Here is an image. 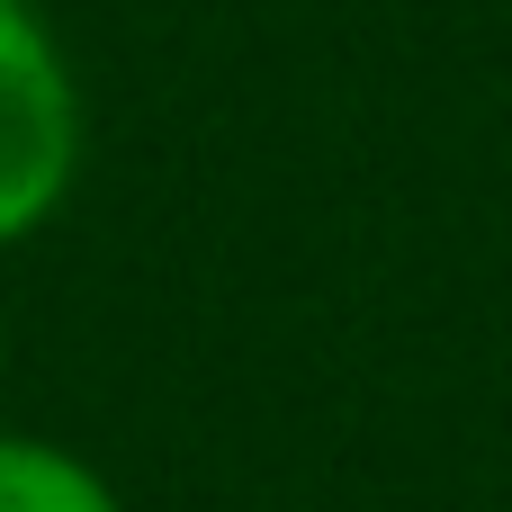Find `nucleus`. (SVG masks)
<instances>
[{"label": "nucleus", "instance_id": "f03ea898", "mask_svg": "<svg viewBox=\"0 0 512 512\" xmlns=\"http://www.w3.org/2000/svg\"><path fill=\"white\" fill-rule=\"evenodd\" d=\"M0 512H126V504L81 450L36 441V432H0Z\"/></svg>", "mask_w": 512, "mask_h": 512}, {"label": "nucleus", "instance_id": "f257e3e1", "mask_svg": "<svg viewBox=\"0 0 512 512\" xmlns=\"http://www.w3.org/2000/svg\"><path fill=\"white\" fill-rule=\"evenodd\" d=\"M81 180V81L36 18L0 0V243H27Z\"/></svg>", "mask_w": 512, "mask_h": 512}]
</instances>
